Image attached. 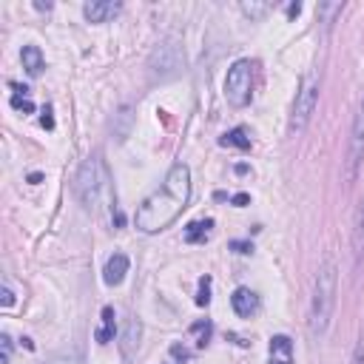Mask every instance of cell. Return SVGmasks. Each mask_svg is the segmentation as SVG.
<instances>
[{"instance_id":"cell-1","label":"cell","mask_w":364,"mask_h":364,"mask_svg":"<svg viewBox=\"0 0 364 364\" xmlns=\"http://www.w3.org/2000/svg\"><path fill=\"white\" fill-rule=\"evenodd\" d=\"M188 199H191V168L185 162H176L171 165L162 185L142 199V205L134 213V225L142 233H159L188 208Z\"/></svg>"},{"instance_id":"cell-12","label":"cell","mask_w":364,"mask_h":364,"mask_svg":"<svg viewBox=\"0 0 364 364\" xmlns=\"http://www.w3.org/2000/svg\"><path fill=\"white\" fill-rule=\"evenodd\" d=\"M210 228H213V219H193V222L185 228V242H191V245L205 242L208 233H210Z\"/></svg>"},{"instance_id":"cell-17","label":"cell","mask_w":364,"mask_h":364,"mask_svg":"<svg viewBox=\"0 0 364 364\" xmlns=\"http://www.w3.org/2000/svg\"><path fill=\"white\" fill-rule=\"evenodd\" d=\"M46 364H82V355H80V350H63V353L51 355Z\"/></svg>"},{"instance_id":"cell-11","label":"cell","mask_w":364,"mask_h":364,"mask_svg":"<svg viewBox=\"0 0 364 364\" xmlns=\"http://www.w3.org/2000/svg\"><path fill=\"white\" fill-rule=\"evenodd\" d=\"M20 60H23V68H26L31 77H37V74L46 68L43 51H40L37 46H26V48H23V54H20Z\"/></svg>"},{"instance_id":"cell-20","label":"cell","mask_w":364,"mask_h":364,"mask_svg":"<svg viewBox=\"0 0 364 364\" xmlns=\"http://www.w3.org/2000/svg\"><path fill=\"white\" fill-rule=\"evenodd\" d=\"M11 361V338H9V333H3L0 336V364H9Z\"/></svg>"},{"instance_id":"cell-6","label":"cell","mask_w":364,"mask_h":364,"mask_svg":"<svg viewBox=\"0 0 364 364\" xmlns=\"http://www.w3.org/2000/svg\"><path fill=\"white\" fill-rule=\"evenodd\" d=\"M230 307H233L236 316L250 318V316L259 310V296H256L250 287H236L233 296H230Z\"/></svg>"},{"instance_id":"cell-15","label":"cell","mask_w":364,"mask_h":364,"mask_svg":"<svg viewBox=\"0 0 364 364\" xmlns=\"http://www.w3.org/2000/svg\"><path fill=\"white\" fill-rule=\"evenodd\" d=\"M219 145H230V148H242V151H247L250 148V136H247V131L245 128H233V131H228L222 139H219Z\"/></svg>"},{"instance_id":"cell-4","label":"cell","mask_w":364,"mask_h":364,"mask_svg":"<svg viewBox=\"0 0 364 364\" xmlns=\"http://www.w3.org/2000/svg\"><path fill=\"white\" fill-rule=\"evenodd\" d=\"M316 102H318V74L307 71L296 91V102H293V114H290V134H301L310 125Z\"/></svg>"},{"instance_id":"cell-22","label":"cell","mask_w":364,"mask_h":364,"mask_svg":"<svg viewBox=\"0 0 364 364\" xmlns=\"http://www.w3.org/2000/svg\"><path fill=\"white\" fill-rule=\"evenodd\" d=\"M0 296H3V299H0V304H3V307H11V304H14V293H11V287H9V284H3V293H0Z\"/></svg>"},{"instance_id":"cell-26","label":"cell","mask_w":364,"mask_h":364,"mask_svg":"<svg viewBox=\"0 0 364 364\" xmlns=\"http://www.w3.org/2000/svg\"><path fill=\"white\" fill-rule=\"evenodd\" d=\"M40 122H43V128H54V119H51V108H46V111H43V119H40Z\"/></svg>"},{"instance_id":"cell-9","label":"cell","mask_w":364,"mask_h":364,"mask_svg":"<svg viewBox=\"0 0 364 364\" xmlns=\"http://www.w3.org/2000/svg\"><path fill=\"white\" fill-rule=\"evenodd\" d=\"M139 336H142V324H139V318L131 316V318L125 321V327H122V341H119L125 358H131V355L136 353V347H139Z\"/></svg>"},{"instance_id":"cell-19","label":"cell","mask_w":364,"mask_h":364,"mask_svg":"<svg viewBox=\"0 0 364 364\" xmlns=\"http://www.w3.org/2000/svg\"><path fill=\"white\" fill-rule=\"evenodd\" d=\"M208 301H210V279L205 276V279H199V296H196V304L205 307Z\"/></svg>"},{"instance_id":"cell-8","label":"cell","mask_w":364,"mask_h":364,"mask_svg":"<svg viewBox=\"0 0 364 364\" xmlns=\"http://www.w3.org/2000/svg\"><path fill=\"white\" fill-rule=\"evenodd\" d=\"M128 267H131L128 256H125V253H114V256L105 262V267H102V282H105L108 287H117V284H122V279H125Z\"/></svg>"},{"instance_id":"cell-14","label":"cell","mask_w":364,"mask_h":364,"mask_svg":"<svg viewBox=\"0 0 364 364\" xmlns=\"http://www.w3.org/2000/svg\"><path fill=\"white\" fill-rule=\"evenodd\" d=\"M353 250H355V256L364 253V202L358 205L355 222H353Z\"/></svg>"},{"instance_id":"cell-13","label":"cell","mask_w":364,"mask_h":364,"mask_svg":"<svg viewBox=\"0 0 364 364\" xmlns=\"http://www.w3.org/2000/svg\"><path fill=\"white\" fill-rule=\"evenodd\" d=\"M97 336V341L100 344H108V341H114V307H102V324H100V330L94 333Z\"/></svg>"},{"instance_id":"cell-29","label":"cell","mask_w":364,"mask_h":364,"mask_svg":"<svg viewBox=\"0 0 364 364\" xmlns=\"http://www.w3.org/2000/svg\"><path fill=\"white\" fill-rule=\"evenodd\" d=\"M361 108H364V105H361Z\"/></svg>"},{"instance_id":"cell-28","label":"cell","mask_w":364,"mask_h":364,"mask_svg":"<svg viewBox=\"0 0 364 364\" xmlns=\"http://www.w3.org/2000/svg\"><path fill=\"white\" fill-rule=\"evenodd\" d=\"M299 9H301L299 3H290V6H287V14H290V17H293V14H299Z\"/></svg>"},{"instance_id":"cell-25","label":"cell","mask_w":364,"mask_h":364,"mask_svg":"<svg viewBox=\"0 0 364 364\" xmlns=\"http://www.w3.org/2000/svg\"><path fill=\"white\" fill-rule=\"evenodd\" d=\"M171 355H173V358H182V361H185V358H188V350H185L182 344H171Z\"/></svg>"},{"instance_id":"cell-3","label":"cell","mask_w":364,"mask_h":364,"mask_svg":"<svg viewBox=\"0 0 364 364\" xmlns=\"http://www.w3.org/2000/svg\"><path fill=\"white\" fill-rule=\"evenodd\" d=\"M74 193H77V199L82 202L85 210L102 208V202H105V196H108V171H105V162H102L97 154L88 156V159L77 168Z\"/></svg>"},{"instance_id":"cell-10","label":"cell","mask_w":364,"mask_h":364,"mask_svg":"<svg viewBox=\"0 0 364 364\" xmlns=\"http://www.w3.org/2000/svg\"><path fill=\"white\" fill-rule=\"evenodd\" d=\"M270 364H293V341L287 336L270 338Z\"/></svg>"},{"instance_id":"cell-16","label":"cell","mask_w":364,"mask_h":364,"mask_svg":"<svg viewBox=\"0 0 364 364\" xmlns=\"http://www.w3.org/2000/svg\"><path fill=\"white\" fill-rule=\"evenodd\" d=\"M11 88H14V94H11V105H14L17 111L31 114V111H34V102L28 100V88H26V85H11Z\"/></svg>"},{"instance_id":"cell-2","label":"cell","mask_w":364,"mask_h":364,"mask_svg":"<svg viewBox=\"0 0 364 364\" xmlns=\"http://www.w3.org/2000/svg\"><path fill=\"white\" fill-rule=\"evenodd\" d=\"M336 284H338V270L336 262L330 256H324V262L316 270V282H313V299H310V333L313 336H324L333 318V307H336Z\"/></svg>"},{"instance_id":"cell-7","label":"cell","mask_w":364,"mask_h":364,"mask_svg":"<svg viewBox=\"0 0 364 364\" xmlns=\"http://www.w3.org/2000/svg\"><path fill=\"white\" fill-rule=\"evenodd\" d=\"M119 3H111V0H91L82 6V14L88 23H108L114 14H119Z\"/></svg>"},{"instance_id":"cell-23","label":"cell","mask_w":364,"mask_h":364,"mask_svg":"<svg viewBox=\"0 0 364 364\" xmlns=\"http://www.w3.org/2000/svg\"><path fill=\"white\" fill-rule=\"evenodd\" d=\"M230 247H233L236 253H253V245H250V242H230Z\"/></svg>"},{"instance_id":"cell-24","label":"cell","mask_w":364,"mask_h":364,"mask_svg":"<svg viewBox=\"0 0 364 364\" xmlns=\"http://www.w3.org/2000/svg\"><path fill=\"white\" fill-rule=\"evenodd\" d=\"M353 364H364V341L355 344V350H353Z\"/></svg>"},{"instance_id":"cell-18","label":"cell","mask_w":364,"mask_h":364,"mask_svg":"<svg viewBox=\"0 0 364 364\" xmlns=\"http://www.w3.org/2000/svg\"><path fill=\"white\" fill-rule=\"evenodd\" d=\"M191 333H196V336H199V341H196V344H199V347H205V344H208V338H210V321H196V324L191 327Z\"/></svg>"},{"instance_id":"cell-21","label":"cell","mask_w":364,"mask_h":364,"mask_svg":"<svg viewBox=\"0 0 364 364\" xmlns=\"http://www.w3.org/2000/svg\"><path fill=\"white\" fill-rule=\"evenodd\" d=\"M270 6L267 3H242V11L247 14V17H259V14H264Z\"/></svg>"},{"instance_id":"cell-5","label":"cell","mask_w":364,"mask_h":364,"mask_svg":"<svg viewBox=\"0 0 364 364\" xmlns=\"http://www.w3.org/2000/svg\"><path fill=\"white\" fill-rule=\"evenodd\" d=\"M250 97H253V63L236 60L225 77V100L233 108H245L250 102Z\"/></svg>"},{"instance_id":"cell-27","label":"cell","mask_w":364,"mask_h":364,"mask_svg":"<svg viewBox=\"0 0 364 364\" xmlns=\"http://www.w3.org/2000/svg\"><path fill=\"white\" fill-rule=\"evenodd\" d=\"M230 202H233L236 208H242V205H247V202H250V196H247V193H236V196H233Z\"/></svg>"}]
</instances>
